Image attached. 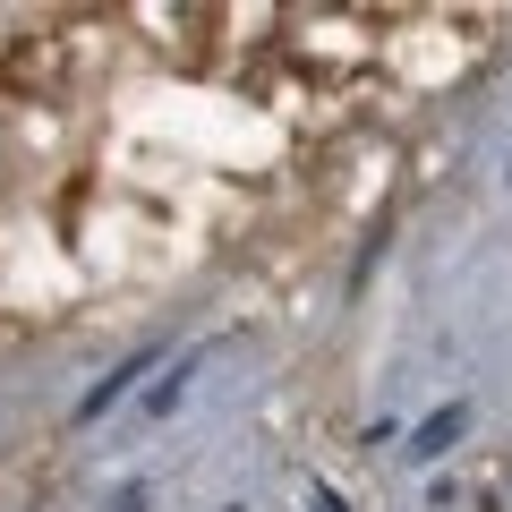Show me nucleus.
<instances>
[{
	"mask_svg": "<svg viewBox=\"0 0 512 512\" xmlns=\"http://www.w3.org/2000/svg\"><path fill=\"white\" fill-rule=\"evenodd\" d=\"M111 512H154V495H146V487H128V495H120Z\"/></svg>",
	"mask_w": 512,
	"mask_h": 512,
	"instance_id": "20e7f679",
	"label": "nucleus"
},
{
	"mask_svg": "<svg viewBox=\"0 0 512 512\" xmlns=\"http://www.w3.org/2000/svg\"><path fill=\"white\" fill-rule=\"evenodd\" d=\"M461 436H470V402H444L436 419H419V427H410V461H444Z\"/></svg>",
	"mask_w": 512,
	"mask_h": 512,
	"instance_id": "f03ea898",
	"label": "nucleus"
},
{
	"mask_svg": "<svg viewBox=\"0 0 512 512\" xmlns=\"http://www.w3.org/2000/svg\"><path fill=\"white\" fill-rule=\"evenodd\" d=\"M316 512H350V504H342V495H333V487H316Z\"/></svg>",
	"mask_w": 512,
	"mask_h": 512,
	"instance_id": "39448f33",
	"label": "nucleus"
},
{
	"mask_svg": "<svg viewBox=\"0 0 512 512\" xmlns=\"http://www.w3.org/2000/svg\"><path fill=\"white\" fill-rule=\"evenodd\" d=\"M197 367H205V350H188V359H180V367H171V376H163V384H154V402H146V419H171V410H180V402H188V376H197Z\"/></svg>",
	"mask_w": 512,
	"mask_h": 512,
	"instance_id": "7ed1b4c3",
	"label": "nucleus"
},
{
	"mask_svg": "<svg viewBox=\"0 0 512 512\" xmlns=\"http://www.w3.org/2000/svg\"><path fill=\"white\" fill-rule=\"evenodd\" d=\"M154 359H163V350H154V342H146V350H128V359L111 367L103 384H94L86 402H77V427H94V419H111V410H120L128 393H137V376H154Z\"/></svg>",
	"mask_w": 512,
	"mask_h": 512,
	"instance_id": "f257e3e1",
	"label": "nucleus"
}]
</instances>
